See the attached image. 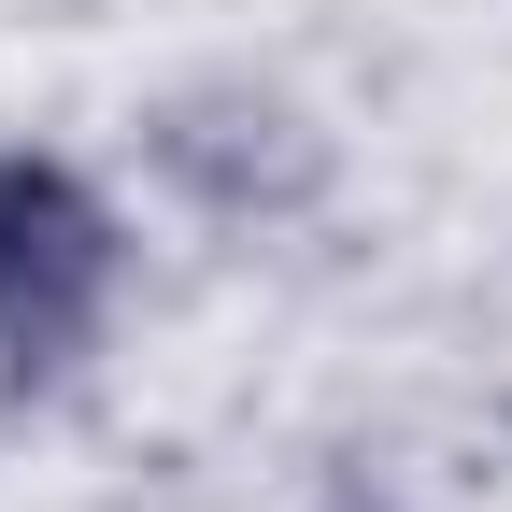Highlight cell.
<instances>
[{"mask_svg":"<svg viewBox=\"0 0 512 512\" xmlns=\"http://www.w3.org/2000/svg\"><path fill=\"white\" fill-rule=\"evenodd\" d=\"M114 200L72 157H29L0 143V356L15 370H72L100 342V299H114Z\"/></svg>","mask_w":512,"mask_h":512,"instance_id":"cell-1","label":"cell"}]
</instances>
